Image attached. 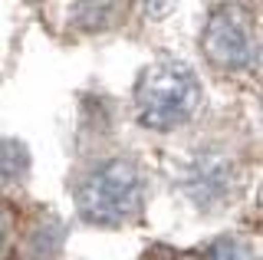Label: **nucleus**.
Segmentation results:
<instances>
[{"mask_svg":"<svg viewBox=\"0 0 263 260\" xmlns=\"http://www.w3.org/2000/svg\"><path fill=\"white\" fill-rule=\"evenodd\" d=\"M60 247H63V227L60 224H40V231L30 237V250H33V257H40V260L56 257Z\"/></svg>","mask_w":263,"mask_h":260,"instance_id":"7","label":"nucleus"},{"mask_svg":"<svg viewBox=\"0 0 263 260\" xmlns=\"http://www.w3.org/2000/svg\"><path fill=\"white\" fill-rule=\"evenodd\" d=\"M30 168V155L16 139H4L0 142V178L4 181H20Z\"/></svg>","mask_w":263,"mask_h":260,"instance_id":"5","label":"nucleus"},{"mask_svg":"<svg viewBox=\"0 0 263 260\" xmlns=\"http://www.w3.org/2000/svg\"><path fill=\"white\" fill-rule=\"evenodd\" d=\"M257 201L263 205V181H260V188H257Z\"/></svg>","mask_w":263,"mask_h":260,"instance_id":"10","label":"nucleus"},{"mask_svg":"<svg viewBox=\"0 0 263 260\" xmlns=\"http://www.w3.org/2000/svg\"><path fill=\"white\" fill-rule=\"evenodd\" d=\"M197 102H201V83H197L194 69L184 63L164 60L138 76L135 112L145 128L171 132L194 116Z\"/></svg>","mask_w":263,"mask_h":260,"instance_id":"1","label":"nucleus"},{"mask_svg":"<svg viewBox=\"0 0 263 260\" xmlns=\"http://www.w3.org/2000/svg\"><path fill=\"white\" fill-rule=\"evenodd\" d=\"M204 260H257L250 247H243L240 240H214L204 250Z\"/></svg>","mask_w":263,"mask_h":260,"instance_id":"8","label":"nucleus"},{"mask_svg":"<svg viewBox=\"0 0 263 260\" xmlns=\"http://www.w3.org/2000/svg\"><path fill=\"white\" fill-rule=\"evenodd\" d=\"M201 50L211 66H217L224 72L247 69L253 63V36H250L247 17L237 7H217L208 17V23H204Z\"/></svg>","mask_w":263,"mask_h":260,"instance_id":"4","label":"nucleus"},{"mask_svg":"<svg viewBox=\"0 0 263 260\" xmlns=\"http://www.w3.org/2000/svg\"><path fill=\"white\" fill-rule=\"evenodd\" d=\"M72 27H79V30H102L105 23H109V4L105 0H82V4L72 7Z\"/></svg>","mask_w":263,"mask_h":260,"instance_id":"6","label":"nucleus"},{"mask_svg":"<svg viewBox=\"0 0 263 260\" xmlns=\"http://www.w3.org/2000/svg\"><path fill=\"white\" fill-rule=\"evenodd\" d=\"M142 7H145V13H152V17H158V13L168 7V0H142Z\"/></svg>","mask_w":263,"mask_h":260,"instance_id":"9","label":"nucleus"},{"mask_svg":"<svg viewBox=\"0 0 263 260\" xmlns=\"http://www.w3.org/2000/svg\"><path fill=\"white\" fill-rule=\"evenodd\" d=\"M142 172L125 158H112L79 184V217L99 227L125 224L142 208Z\"/></svg>","mask_w":263,"mask_h":260,"instance_id":"2","label":"nucleus"},{"mask_svg":"<svg viewBox=\"0 0 263 260\" xmlns=\"http://www.w3.org/2000/svg\"><path fill=\"white\" fill-rule=\"evenodd\" d=\"M178 188L191 198V205L201 211L224 208L227 198L237 188V168L224 152L217 148H201L181 165L178 172Z\"/></svg>","mask_w":263,"mask_h":260,"instance_id":"3","label":"nucleus"}]
</instances>
